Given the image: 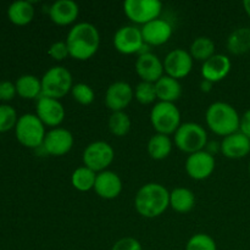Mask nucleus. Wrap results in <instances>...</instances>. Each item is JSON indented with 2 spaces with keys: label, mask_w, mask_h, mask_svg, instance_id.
Wrapping results in <instances>:
<instances>
[{
  "label": "nucleus",
  "mask_w": 250,
  "mask_h": 250,
  "mask_svg": "<svg viewBox=\"0 0 250 250\" xmlns=\"http://www.w3.org/2000/svg\"><path fill=\"white\" fill-rule=\"evenodd\" d=\"M71 58L78 61L89 60L100 46V33L94 24L80 22L70 29L66 38Z\"/></svg>",
  "instance_id": "f257e3e1"
},
{
  "label": "nucleus",
  "mask_w": 250,
  "mask_h": 250,
  "mask_svg": "<svg viewBox=\"0 0 250 250\" xmlns=\"http://www.w3.org/2000/svg\"><path fill=\"white\" fill-rule=\"evenodd\" d=\"M134 208L141 216L155 219L170 208V192L160 183L142 186L134 197Z\"/></svg>",
  "instance_id": "f03ea898"
},
{
  "label": "nucleus",
  "mask_w": 250,
  "mask_h": 250,
  "mask_svg": "<svg viewBox=\"0 0 250 250\" xmlns=\"http://www.w3.org/2000/svg\"><path fill=\"white\" fill-rule=\"evenodd\" d=\"M205 121L210 131L225 138L239 131L241 116L229 103L215 102L208 107Z\"/></svg>",
  "instance_id": "7ed1b4c3"
},
{
  "label": "nucleus",
  "mask_w": 250,
  "mask_h": 250,
  "mask_svg": "<svg viewBox=\"0 0 250 250\" xmlns=\"http://www.w3.org/2000/svg\"><path fill=\"white\" fill-rule=\"evenodd\" d=\"M42 81V95L60 100L66 97L73 87L72 75L63 66H53L49 68Z\"/></svg>",
  "instance_id": "20e7f679"
},
{
  "label": "nucleus",
  "mask_w": 250,
  "mask_h": 250,
  "mask_svg": "<svg viewBox=\"0 0 250 250\" xmlns=\"http://www.w3.org/2000/svg\"><path fill=\"white\" fill-rule=\"evenodd\" d=\"M175 146L188 155L205 150L208 146L207 129L197 122L182 124L175 133Z\"/></svg>",
  "instance_id": "39448f33"
},
{
  "label": "nucleus",
  "mask_w": 250,
  "mask_h": 250,
  "mask_svg": "<svg viewBox=\"0 0 250 250\" xmlns=\"http://www.w3.org/2000/svg\"><path fill=\"white\" fill-rule=\"evenodd\" d=\"M15 134L20 143L26 148L36 149L43 146L45 138V126L36 114H24L19 117Z\"/></svg>",
  "instance_id": "423d86ee"
},
{
  "label": "nucleus",
  "mask_w": 250,
  "mask_h": 250,
  "mask_svg": "<svg viewBox=\"0 0 250 250\" xmlns=\"http://www.w3.org/2000/svg\"><path fill=\"white\" fill-rule=\"evenodd\" d=\"M150 124L156 133L171 136L180 128L181 112L172 103L159 102L150 111Z\"/></svg>",
  "instance_id": "0eeeda50"
},
{
  "label": "nucleus",
  "mask_w": 250,
  "mask_h": 250,
  "mask_svg": "<svg viewBox=\"0 0 250 250\" xmlns=\"http://www.w3.org/2000/svg\"><path fill=\"white\" fill-rule=\"evenodd\" d=\"M115 159V150L109 143L97 141L88 144L83 150V166L99 173L106 171Z\"/></svg>",
  "instance_id": "6e6552de"
},
{
  "label": "nucleus",
  "mask_w": 250,
  "mask_h": 250,
  "mask_svg": "<svg viewBox=\"0 0 250 250\" xmlns=\"http://www.w3.org/2000/svg\"><path fill=\"white\" fill-rule=\"evenodd\" d=\"M124 11L133 23L144 26L160 17L163 2L159 0H126Z\"/></svg>",
  "instance_id": "1a4fd4ad"
},
{
  "label": "nucleus",
  "mask_w": 250,
  "mask_h": 250,
  "mask_svg": "<svg viewBox=\"0 0 250 250\" xmlns=\"http://www.w3.org/2000/svg\"><path fill=\"white\" fill-rule=\"evenodd\" d=\"M115 49L124 55H133L144 48L141 28L136 26H124L116 31L112 39Z\"/></svg>",
  "instance_id": "9d476101"
},
{
  "label": "nucleus",
  "mask_w": 250,
  "mask_h": 250,
  "mask_svg": "<svg viewBox=\"0 0 250 250\" xmlns=\"http://www.w3.org/2000/svg\"><path fill=\"white\" fill-rule=\"evenodd\" d=\"M73 144H75L73 134L68 129L56 127L46 132L42 148L48 155L62 156L70 153L71 149L73 148Z\"/></svg>",
  "instance_id": "9b49d317"
},
{
  "label": "nucleus",
  "mask_w": 250,
  "mask_h": 250,
  "mask_svg": "<svg viewBox=\"0 0 250 250\" xmlns=\"http://www.w3.org/2000/svg\"><path fill=\"white\" fill-rule=\"evenodd\" d=\"M215 165V156L209 151L202 150L188 155L185 167L186 172L192 180L204 181L212 175Z\"/></svg>",
  "instance_id": "f8f14e48"
},
{
  "label": "nucleus",
  "mask_w": 250,
  "mask_h": 250,
  "mask_svg": "<svg viewBox=\"0 0 250 250\" xmlns=\"http://www.w3.org/2000/svg\"><path fill=\"white\" fill-rule=\"evenodd\" d=\"M36 115L43 122L44 126L56 128L65 120L66 111L60 100L42 95L37 102Z\"/></svg>",
  "instance_id": "ddd939ff"
},
{
  "label": "nucleus",
  "mask_w": 250,
  "mask_h": 250,
  "mask_svg": "<svg viewBox=\"0 0 250 250\" xmlns=\"http://www.w3.org/2000/svg\"><path fill=\"white\" fill-rule=\"evenodd\" d=\"M193 58L190 56L189 51L185 49H175L166 55L164 60V68H165L166 76L175 78V80H182L187 77L193 68Z\"/></svg>",
  "instance_id": "4468645a"
},
{
  "label": "nucleus",
  "mask_w": 250,
  "mask_h": 250,
  "mask_svg": "<svg viewBox=\"0 0 250 250\" xmlns=\"http://www.w3.org/2000/svg\"><path fill=\"white\" fill-rule=\"evenodd\" d=\"M133 98L134 89L132 85L124 81H117L110 84L105 92V105L112 112L125 111Z\"/></svg>",
  "instance_id": "2eb2a0df"
},
{
  "label": "nucleus",
  "mask_w": 250,
  "mask_h": 250,
  "mask_svg": "<svg viewBox=\"0 0 250 250\" xmlns=\"http://www.w3.org/2000/svg\"><path fill=\"white\" fill-rule=\"evenodd\" d=\"M136 72L143 82L156 83L164 75V61L159 59L158 55L153 53H142L136 61Z\"/></svg>",
  "instance_id": "dca6fc26"
},
{
  "label": "nucleus",
  "mask_w": 250,
  "mask_h": 250,
  "mask_svg": "<svg viewBox=\"0 0 250 250\" xmlns=\"http://www.w3.org/2000/svg\"><path fill=\"white\" fill-rule=\"evenodd\" d=\"M141 31L144 43L153 46H160L166 44L170 41L173 33V28L170 22L160 19V17L144 24Z\"/></svg>",
  "instance_id": "f3484780"
},
{
  "label": "nucleus",
  "mask_w": 250,
  "mask_h": 250,
  "mask_svg": "<svg viewBox=\"0 0 250 250\" xmlns=\"http://www.w3.org/2000/svg\"><path fill=\"white\" fill-rule=\"evenodd\" d=\"M232 62L231 59L224 54H215L214 56L203 62L202 65V77L211 83L221 82L222 80L229 76L231 72Z\"/></svg>",
  "instance_id": "a211bd4d"
},
{
  "label": "nucleus",
  "mask_w": 250,
  "mask_h": 250,
  "mask_svg": "<svg viewBox=\"0 0 250 250\" xmlns=\"http://www.w3.org/2000/svg\"><path fill=\"white\" fill-rule=\"evenodd\" d=\"M122 180L114 171H103L97 175L94 192L105 200L116 199L122 192Z\"/></svg>",
  "instance_id": "6ab92c4d"
},
{
  "label": "nucleus",
  "mask_w": 250,
  "mask_h": 250,
  "mask_svg": "<svg viewBox=\"0 0 250 250\" xmlns=\"http://www.w3.org/2000/svg\"><path fill=\"white\" fill-rule=\"evenodd\" d=\"M80 15V6L73 0H58L49 9L50 20L58 26H68L76 22Z\"/></svg>",
  "instance_id": "aec40b11"
},
{
  "label": "nucleus",
  "mask_w": 250,
  "mask_h": 250,
  "mask_svg": "<svg viewBox=\"0 0 250 250\" xmlns=\"http://www.w3.org/2000/svg\"><path fill=\"white\" fill-rule=\"evenodd\" d=\"M221 153L227 159H233V160L246 158L250 153V139L239 131L229 134L222 139Z\"/></svg>",
  "instance_id": "412c9836"
},
{
  "label": "nucleus",
  "mask_w": 250,
  "mask_h": 250,
  "mask_svg": "<svg viewBox=\"0 0 250 250\" xmlns=\"http://www.w3.org/2000/svg\"><path fill=\"white\" fill-rule=\"evenodd\" d=\"M155 90L159 102L172 103V104H175V102L182 97L183 93L180 81L166 75H164L155 83Z\"/></svg>",
  "instance_id": "4be33fe9"
},
{
  "label": "nucleus",
  "mask_w": 250,
  "mask_h": 250,
  "mask_svg": "<svg viewBox=\"0 0 250 250\" xmlns=\"http://www.w3.org/2000/svg\"><path fill=\"white\" fill-rule=\"evenodd\" d=\"M34 10L33 4L27 0H17L10 4L7 9V17L10 21L16 26H26L31 23L34 19Z\"/></svg>",
  "instance_id": "5701e85b"
},
{
  "label": "nucleus",
  "mask_w": 250,
  "mask_h": 250,
  "mask_svg": "<svg viewBox=\"0 0 250 250\" xmlns=\"http://www.w3.org/2000/svg\"><path fill=\"white\" fill-rule=\"evenodd\" d=\"M195 207V195L190 189L185 187L175 188L170 192V208L180 214H187Z\"/></svg>",
  "instance_id": "b1692460"
},
{
  "label": "nucleus",
  "mask_w": 250,
  "mask_h": 250,
  "mask_svg": "<svg viewBox=\"0 0 250 250\" xmlns=\"http://www.w3.org/2000/svg\"><path fill=\"white\" fill-rule=\"evenodd\" d=\"M17 94L23 99H39L42 97V81L34 75H22L17 78Z\"/></svg>",
  "instance_id": "393cba45"
},
{
  "label": "nucleus",
  "mask_w": 250,
  "mask_h": 250,
  "mask_svg": "<svg viewBox=\"0 0 250 250\" xmlns=\"http://www.w3.org/2000/svg\"><path fill=\"white\" fill-rule=\"evenodd\" d=\"M172 141L170 136L165 134H154L148 142V154L154 160H165L172 151Z\"/></svg>",
  "instance_id": "a878e982"
},
{
  "label": "nucleus",
  "mask_w": 250,
  "mask_h": 250,
  "mask_svg": "<svg viewBox=\"0 0 250 250\" xmlns=\"http://www.w3.org/2000/svg\"><path fill=\"white\" fill-rule=\"evenodd\" d=\"M227 49L234 55H242L250 51V27H241L229 34Z\"/></svg>",
  "instance_id": "bb28decb"
},
{
  "label": "nucleus",
  "mask_w": 250,
  "mask_h": 250,
  "mask_svg": "<svg viewBox=\"0 0 250 250\" xmlns=\"http://www.w3.org/2000/svg\"><path fill=\"white\" fill-rule=\"evenodd\" d=\"M189 54L193 60L205 62L215 55V43L209 37H198L189 46Z\"/></svg>",
  "instance_id": "cd10ccee"
},
{
  "label": "nucleus",
  "mask_w": 250,
  "mask_h": 250,
  "mask_svg": "<svg viewBox=\"0 0 250 250\" xmlns=\"http://www.w3.org/2000/svg\"><path fill=\"white\" fill-rule=\"evenodd\" d=\"M97 175L98 173L90 168L81 166L72 172L71 183H72L73 188L77 189L78 192H89V190L94 189Z\"/></svg>",
  "instance_id": "c85d7f7f"
},
{
  "label": "nucleus",
  "mask_w": 250,
  "mask_h": 250,
  "mask_svg": "<svg viewBox=\"0 0 250 250\" xmlns=\"http://www.w3.org/2000/svg\"><path fill=\"white\" fill-rule=\"evenodd\" d=\"M107 127L111 134L116 137H125L131 131L132 122L128 115L125 111L112 112L107 121Z\"/></svg>",
  "instance_id": "c756f323"
},
{
  "label": "nucleus",
  "mask_w": 250,
  "mask_h": 250,
  "mask_svg": "<svg viewBox=\"0 0 250 250\" xmlns=\"http://www.w3.org/2000/svg\"><path fill=\"white\" fill-rule=\"evenodd\" d=\"M134 98L142 105H150L158 99L155 90V83L139 82L134 89Z\"/></svg>",
  "instance_id": "7c9ffc66"
},
{
  "label": "nucleus",
  "mask_w": 250,
  "mask_h": 250,
  "mask_svg": "<svg viewBox=\"0 0 250 250\" xmlns=\"http://www.w3.org/2000/svg\"><path fill=\"white\" fill-rule=\"evenodd\" d=\"M186 250H217L216 242L207 233H197L189 238Z\"/></svg>",
  "instance_id": "2f4dec72"
},
{
  "label": "nucleus",
  "mask_w": 250,
  "mask_h": 250,
  "mask_svg": "<svg viewBox=\"0 0 250 250\" xmlns=\"http://www.w3.org/2000/svg\"><path fill=\"white\" fill-rule=\"evenodd\" d=\"M71 94L75 102L81 105H90L95 99L94 89L87 83H77L73 84L71 89Z\"/></svg>",
  "instance_id": "473e14b6"
},
{
  "label": "nucleus",
  "mask_w": 250,
  "mask_h": 250,
  "mask_svg": "<svg viewBox=\"0 0 250 250\" xmlns=\"http://www.w3.org/2000/svg\"><path fill=\"white\" fill-rule=\"evenodd\" d=\"M17 121H19V116H17L16 110L11 105H0V133L15 128Z\"/></svg>",
  "instance_id": "72a5a7b5"
},
{
  "label": "nucleus",
  "mask_w": 250,
  "mask_h": 250,
  "mask_svg": "<svg viewBox=\"0 0 250 250\" xmlns=\"http://www.w3.org/2000/svg\"><path fill=\"white\" fill-rule=\"evenodd\" d=\"M49 56L55 61H63L70 56V51H68L67 44L66 42H55L50 45L48 50Z\"/></svg>",
  "instance_id": "f704fd0d"
},
{
  "label": "nucleus",
  "mask_w": 250,
  "mask_h": 250,
  "mask_svg": "<svg viewBox=\"0 0 250 250\" xmlns=\"http://www.w3.org/2000/svg\"><path fill=\"white\" fill-rule=\"evenodd\" d=\"M111 250H143V248L138 239L133 237H125V238L119 239L112 246Z\"/></svg>",
  "instance_id": "c9c22d12"
},
{
  "label": "nucleus",
  "mask_w": 250,
  "mask_h": 250,
  "mask_svg": "<svg viewBox=\"0 0 250 250\" xmlns=\"http://www.w3.org/2000/svg\"><path fill=\"white\" fill-rule=\"evenodd\" d=\"M17 94L16 85L10 81H1L0 82V100L2 102H10Z\"/></svg>",
  "instance_id": "e433bc0d"
},
{
  "label": "nucleus",
  "mask_w": 250,
  "mask_h": 250,
  "mask_svg": "<svg viewBox=\"0 0 250 250\" xmlns=\"http://www.w3.org/2000/svg\"><path fill=\"white\" fill-rule=\"evenodd\" d=\"M239 132L247 136L250 139V109L247 110L241 116V125H239Z\"/></svg>",
  "instance_id": "4c0bfd02"
},
{
  "label": "nucleus",
  "mask_w": 250,
  "mask_h": 250,
  "mask_svg": "<svg viewBox=\"0 0 250 250\" xmlns=\"http://www.w3.org/2000/svg\"><path fill=\"white\" fill-rule=\"evenodd\" d=\"M212 85H214V83L209 82V81L207 80H203L202 82H200V90L204 93H209L210 90H211Z\"/></svg>",
  "instance_id": "58836bf2"
},
{
  "label": "nucleus",
  "mask_w": 250,
  "mask_h": 250,
  "mask_svg": "<svg viewBox=\"0 0 250 250\" xmlns=\"http://www.w3.org/2000/svg\"><path fill=\"white\" fill-rule=\"evenodd\" d=\"M243 7H244V10H246L247 15L250 17V0H244Z\"/></svg>",
  "instance_id": "ea45409f"
},
{
  "label": "nucleus",
  "mask_w": 250,
  "mask_h": 250,
  "mask_svg": "<svg viewBox=\"0 0 250 250\" xmlns=\"http://www.w3.org/2000/svg\"><path fill=\"white\" fill-rule=\"evenodd\" d=\"M249 173H250V163H249Z\"/></svg>",
  "instance_id": "a19ab883"
}]
</instances>
